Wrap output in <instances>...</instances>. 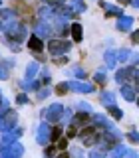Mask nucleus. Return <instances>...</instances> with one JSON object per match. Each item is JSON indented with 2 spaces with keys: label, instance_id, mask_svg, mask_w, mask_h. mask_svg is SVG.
Wrapping results in <instances>:
<instances>
[{
  "label": "nucleus",
  "instance_id": "obj_1",
  "mask_svg": "<svg viewBox=\"0 0 139 158\" xmlns=\"http://www.w3.org/2000/svg\"><path fill=\"white\" fill-rule=\"evenodd\" d=\"M4 30H6V34H8L6 38L12 40V42H16V44H22L24 40H26V34H28L26 26H24L18 18L16 20H8V22L4 24Z\"/></svg>",
  "mask_w": 139,
  "mask_h": 158
},
{
  "label": "nucleus",
  "instance_id": "obj_2",
  "mask_svg": "<svg viewBox=\"0 0 139 158\" xmlns=\"http://www.w3.org/2000/svg\"><path fill=\"white\" fill-rule=\"evenodd\" d=\"M42 113H44V121L56 125V123H60L64 118V105H60V103H52V105L46 107Z\"/></svg>",
  "mask_w": 139,
  "mask_h": 158
},
{
  "label": "nucleus",
  "instance_id": "obj_3",
  "mask_svg": "<svg viewBox=\"0 0 139 158\" xmlns=\"http://www.w3.org/2000/svg\"><path fill=\"white\" fill-rule=\"evenodd\" d=\"M70 49H72V42H68V40H50L48 42V52L52 53L54 57L58 56H64V53H68Z\"/></svg>",
  "mask_w": 139,
  "mask_h": 158
},
{
  "label": "nucleus",
  "instance_id": "obj_4",
  "mask_svg": "<svg viewBox=\"0 0 139 158\" xmlns=\"http://www.w3.org/2000/svg\"><path fill=\"white\" fill-rule=\"evenodd\" d=\"M83 131L82 132H78L79 135V138H82V142L86 146H96L97 144V140H99V132H97V127H89V125H86V127H82Z\"/></svg>",
  "mask_w": 139,
  "mask_h": 158
},
{
  "label": "nucleus",
  "instance_id": "obj_5",
  "mask_svg": "<svg viewBox=\"0 0 139 158\" xmlns=\"http://www.w3.org/2000/svg\"><path fill=\"white\" fill-rule=\"evenodd\" d=\"M16 125H18V113L14 109H8L4 115H0V132L12 131Z\"/></svg>",
  "mask_w": 139,
  "mask_h": 158
},
{
  "label": "nucleus",
  "instance_id": "obj_6",
  "mask_svg": "<svg viewBox=\"0 0 139 158\" xmlns=\"http://www.w3.org/2000/svg\"><path fill=\"white\" fill-rule=\"evenodd\" d=\"M24 154V146L20 142H12V144H4L0 148V158H22Z\"/></svg>",
  "mask_w": 139,
  "mask_h": 158
},
{
  "label": "nucleus",
  "instance_id": "obj_7",
  "mask_svg": "<svg viewBox=\"0 0 139 158\" xmlns=\"http://www.w3.org/2000/svg\"><path fill=\"white\" fill-rule=\"evenodd\" d=\"M50 123L48 121H44V123H40V127H38V131H36V142L40 146H46L48 142H50Z\"/></svg>",
  "mask_w": 139,
  "mask_h": 158
},
{
  "label": "nucleus",
  "instance_id": "obj_8",
  "mask_svg": "<svg viewBox=\"0 0 139 158\" xmlns=\"http://www.w3.org/2000/svg\"><path fill=\"white\" fill-rule=\"evenodd\" d=\"M22 128H20V127H14L12 128V131H4L2 132V135H0V144H12V142H16L18 140V138L20 136H22Z\"/></svg>",
  "mask_w": 139,
  "mask_h": 158
},
{
  "label": "nucleus",
  "instance_id": "obj_9",
  "mask_svg": "<svg viewBox=\"0 0 139 158\" xmlns=\"http://www.w3.org/2000/svg\"><path fill=\"white\" fill-rule=\"evenodd\" d=\"M68 89L70 91H76V93H93V87L92 83H86V81H68Z\"/></svg>",
  "mask_w": 139,
  "mask_h": 158
},
{
  "label": "nucleus",
  "instance_id": "obj_10",
  "mask_svg": "<svg viewBox=\"0 0 139 158\" xmlns=\"http://www.w3.org/2000/svg\"><path fill=\"white\" fill-rule=\"evenodd\" d=\"M133 71H135V65H127V67L117 69L115 71V81L119 83V85H123L129 77H133Z\"/></svg>",
  "mask_w": 139,
  "mask_h": 158
},
{
  "label": "nucleus",
  "instance_id": "obj_11",
  "mask_svg": "<svg viewBox=\"0 0 139 158\" xmlns=\"http://www.w3.org/2000/svg\"><path fill=\"white\" fill-rule=\"evenodd\" d=\"M26 46H28V49H32V52L40 53V52H42V49H44V40L40 38V36H36V34H32V36L28 38Z\"/></svg>",
  "mask_w": 139,
  "mask_h": 158
},
{
  "label": "nucleus",
  "instance_id": "obj_12",
  "mask_svg": "<svg viewBox=\"0 0 139 158\" xmlns=\"http://www.w3.org/2000/svg\"><path fill=\"white\" fill-rule=\"evenodd\" d=\"M115 28L119 30V32H129V30L133 28V16H125V14H123V16H119Z\"/></svg>",
  "mask_w": 139,
  "mask_h": 158
},
{
  "label": "nucleus",
  "instance_id": "obj_13",
  "mask_svg": "<svg viewBox=\"0 0 139 158\" xmlns=\"http://www.w3.org/2000/svg\"><path fill=\"white\" fill-rule=\"evenodd\" d=\"M34 34L44 40V38H48L50 34H52V28H50V24H48V22H44V20H38V22H36V30H34Z\"/></svg>",
  "mask_w": 139,
  "mask_h": 158
},
{
  "label": "nucleus",
  "instance_id": "obj_14",
  "mask_svg": "<svg viewBox=\"0 0 139 158\" xmlns=\"http://www.w3.org/2000/svg\"><path fill=\"white\" fill-rule=\"evenodd\" d=\"M89 118H92V113H76L74 115V118H72V123L76 127H86V125H89Z\"/></svg>",
  "mask_w": 139,
  "mask_h": 158
},
{
  "label": "nucleus",
  "instance_id": "obj_15",
  "mask_svg": "<svg viewBox=\"0 0 139 158\" xmlns=\"http://www.w3.org/2000/svg\"><path fill=\"white\" fill-rule=\"evenodd\" d=\"M70 34H72L74 42L79 44L83 40V28H82V24H79V22H74L72 26H70Z\"/></svg>",
  "mask_w": 139,
  "mask_h": 158
},
{
  "label": "nucleus",
  "instance_id": "obj_16",
  "mask_svg": "<svg viewBox=\"0 0 139 158\" xmlns=\"http://www.w3.org/2000/svg\"><path fill=\"white\" fill-rule=\"evenodd\" d=\"M38 16H40V20H44V22H50V20L56 18V10L52 6H42L40 12H38Z\"/></svg>",
  "mask_w": 139,
  "mask_h": 158
},
{
  "label": "nucleus",
  "instance_id": "obj_17",
  "mask_svg": "<svg viewBox=\"0 0 139 158\" xmlns=\"http://www.w3.org/2000/svg\"><path fill=\"white\" fill-rule=\"evenodd\" d=\"M103 59H105V67L107 69H115L117 67V57H115V52L113 49H107L103 53Z\"/></svg>",
  "mask_w": 139,
  "mask_h": 158
},
{
  "label": "nucleus",
  "instance_id": "obj_18",
  "mask_svg": "<svg viewBox=\"0 0 139 158\" xmlns=\"http://www.w3.org/2000/svg\"><path fill=\"white\" fill-rule=\"evenodd\" d=\"M125 154H127V146L121 144V142H117V144L109 150V156L111 158H125Z\"/></svg>",
  "mask_w": 139,
  "mask_h": 158
},
{
  "label": "nucleus",
  "instance_id": "obj_19",
  "mask_svg": "<svg viewBox=\"0 0 139 158\" xmlns=\"http://www.w3.org/2000/svg\"><path fill=\"white\" fill-rule=\"evenodd\" d=\"M119 93H121V97L125 99V101H129V103H131V101H135V89H133V87H129L127 83H123V85H121Z\"/></svg>",
  "mask_w": 139,
  "mask_h": 158
},
{
  "label": "nucleus",
  "instance_id": "obj_20",
  "mask_svg": "<svg viewBox=\"0 0 139 158\" xmlns=\"http://www.w3.org/2000/svg\"><path fill=\"white\" fill-rule=\"evenodd\" d=\"M40 85H42V81H38V79H26V81H22L20 83V87L24 89V91H38Z\"/></svg>",
  "mask_w": 139,
  "mask_h": 158
},
{
  "label": "nucleus",
  "instance_id": "obj_21",
  "mask_svg": "<svg viewBox=\"0 0 139 158\" xmlns=\"http://www.w3.org/2000/svg\"><path fill=\"white\" fill-rule=\"evenodd\" d=\"M40 69H42V65H40L38 61H30L28 67H26V73H24V77H26V79H34Z\"/></svg>",
  "mask_w": 139,
  "mask_h": 158
},
{
  "label": "nucleus",
  "instance_id": "obj_22",
  "mask_svg": "<svg viewBox=\"0 0 139 158\" xmlns=\"http://www.w3.org/2000/svg\"><path fill=\"white\" fill-rule=\"evenodd\" d=\"M101 105L103 107H111V105H115V95H113L111 91H103L101 93Z\"/></svg>",
  "mask_w": 139,
  "mask_h": 158
},
{
  "label": "nucleus",
  "instance_id": "obj_23",
  "mask_svg": "<svg viewBox=\"0 0 139 158\" xmlns=\"http://www.w3.org/2000/svg\"><path fill=\"white\" fill-rule=\"evenodd\" d=\"M62 135H64V127L60 125V123H56V125L50 128V140H52V142H56Z\"/></svg>",
  "mask_w": 139,
  "mask_h": 158
},
{
  "label": "nucleus",
  "instance_id": "obj_24",
  "mask_svg": "<svg viewBox=\"0 0 139 158\" xmlns=\"http://www.w3.org/2000/svg\"><path fill=\"white\" fill-rule=\"evenodd\" d=\"M0 20H16V12L12 8H0Z\"/></svg>",
  "mask_w": 139,
  "mask_h": 158
},
{
  "label": "nucleus",
  "instance_id": "obj_25",
  "mask_svg": "<svg viewBox=\"0 0 139 158\" xmlns=\"http://www.w3.org/2000/svg\"><path fill=\"white\" fill-rule=\"evenodd\" d=\"M109 16H123V10L121 8H119V6H109V4H107V6H105V18H109Z\"/></svg>",
  "mask_w": 139,
  "mask_h": 158
},
{
  "label": "nucleus",
  "instance_id": "obj_26",
  "mask_svg": "<svg viewBox=\"0 0 139 158\" xmlns=\"http://www.w3.org/2000/svg\"><path fill=\"white\" fill-rule=\"evenodd\" d=\"M129 56H131V52L129 49H119V52H115V57H117V63H125Z\"/></svg>",
  "mask_w": 139,
  "mask_h": 158
},
{
  "label": "nucleus",
  "instance_id": "obj_27",
  "mask_svg": "<svg viewBox=\"0 0 139 158\" xmlns=\"http://www.w3.org/2000/svg\"><path fill=\"white\" fill-rule=\"evenodd\" d=\"M72 8L76 10L78 14H82V12H86V10H87V6H86V2H83V0H74V2H72Z\"/></svg>",
  "mask_w": 139,
  "mask_h": 158
},
{
  "label": "nucleus",
  "instance_id": "obj_28",
  "mask_svg": "<svg viewBox=\"0 0 139 158\" xmlns=\"http://www.w3.org/2000/svg\"><path fill=\"white\" fill-rule=\"evenodd\" d=\"M56 152H58L56 144H46V150H44V156H46V158H56Z\"/></svg>",
  "mask_w": 139,
  "mask_h": 158
},
{
  "label": "nucleus",
  "instance_id": "obj_29",
  "mask_svg": "<svg viewBox=\"0 0 139 158\" xmlns=\"http://www.w3.org/2000/svg\"><path fill=\"white\" fill-rule=\"evenodd\" d=\"M107 111H109V115H111L113 118H123V111H121V109H117L115 105L107 107Z\"/></svg>",
  "mask_w": 139,
  "mask_h": 158
},
{
  "label": "nucleus",
  "instance_id": "obj_30",
  "mask_svg": "<svg viewBox=\"0 0 139 158\" xmlns=\"http://www.w3.org/2000/svg\"><path fill=\"white\" fill-rule=\"evenodd\" d=\"M89 158H105V150L103 148H93V150H89Z\"/></svg>",
  "mask_w": 139,
  "mask_h": 158
},
{
  "label": "nucleus",
  "instance_id": "obj_31",
  "mask_svg": "<svg viewBox=\"0 0 139 158\" xmlns=\"http://www.w3.org/2000/svg\"><path fill=\"white\" fill-rule=\"evenodd\" d=\"M93 81L96 83H101V85H105V81H107V75L103 71H97L96 75H93Z\"/></svg>",
  "mask_w": 139,
  "mask_h": 158
},
{
  "label": "nucleus",
  "instance_id": "obj_32",
  "mask_svg": "<svg viewBox=\"0 0 139 158\" xmlns=\"http://www.w3.org/2000/svg\"><path fill=\"white\" fill-rule=\"evenodd\" d=\"M127 140L131 142V144H139V132L129 131V132H127Z\"/></svg>",
  "mask_w": 139,
  "mask_h": 158
},
{
  "label": "nucleus",
  "instance_id": "obj_33",
  "mask_svg": "<svg viewBox=\"0 0 139 158\" xmlns=\"http://www.w3.org/2000/svg\"><path fill=\"white\" fill-rule=\"evenodd\" d=\"M78 128H79V127H76L74 123H70V127H68V132H66V135H68V138H74V136H78Z\"/></svg>",
  "mask_w": 139,
  "mask_h": 158
},
{
  "label": "nucleus",
  "instance_id": "obj_34",
  "mask_svg": "<svg viewBox=\"0 0 139 158\" xmlns=\"http://www.w3.org/2000/svg\"><path fill=\"white\" fill-rule=\"evenodd\" d=\"M56 148H58V150H66V148H68V138L60 136L58 140H56Z\"/></svg>",
  "mask_w": 139,
  "mask_h": 158
},
{
  "label": "nucleus",
  "instance_id": "obj_35",
  "mask_svg": "<svg viewBox=\"0 0 139 158\" xmlns=\"http://www.w3.org/2000/svg\"><path fill=\"white\" fill-rule=\"evenodd\" d=\"M56 91L60 93V95H64V93H68V91H70V89H68V81H62V83H58Z\"/></svg>",
  "mask_w": 139,
  "mask_h": 158
},
{
  "label": "nucleus",
  "instance_id": "obj_36",
  "mask_svg": "<svg viewBox=\"0 0 139 158\" xmlns=\"http://www.w3.org/2000/svg\"><path fill=\"white\" fill-rule=\"evenodd\" d=\"M38 99H40V101H44V99H48V95H50V89L48 87H44V89H38Z\"/></svg>",
  "mask_w": 139,
  "mask_h": 158
},
{
  "label": "nucleus",
  "instance_id": "obj_37",
  "mask_svg": "<svg viewBox=\"0 0 139 158\" xmlns=\"http://www.w3.org/2000/svg\"><path fill=\"white\" fill-rule=\"evenodd\" d=\"M28 101H30V99H28V93H20V95L16 97V103H18V105H26Z\"/></svg>",
  "mask_w": 139,
  "mask_h": 158
},
{
  "label": "nucleus",
  "instance_id": "obj_38",
  "mask_svg": "<svg viewBox=\"0 0 139 158\" xmlns=\"http://www.w3.org/2000/svg\"><path fill=\"white\" fill-rule=\"evenodd\" d=\"M8 77V67L4 61H0V79H6Z\"/></svg>",
  "mask_w": 139,
  "mask_h": 158
},
{
  "label": "nucleus",
  "instance_id": "obj_39",
  "mask_svg": "<svg viewBox=\"0 0 139 158\" xmlns=\"http://www.w3.org/2000/svg\"><path fill=\"white\" fill-rule=\"evenodd\" d=\"M74 75L79 77V79H83V77H86V71H83L82 67H74Z\"/></svg>",
  "mask_w": 139,
  "mask_h": 158
},
{
  "label": "nucleus",
  "instance_id": "obj_40",
  "mask_svg": "<svg viewBox=\"0 0 139 158\" xmlns=\"http://www.w3.org/2000/svg\"><path fill=\"white\" fill-rule=\"evenodd\" d=\"M133 81H135V89H137V93H139V69L135 67V71H133Z\"/></svg>",
  "mask_w": 139,
  "mask_h": 158
},
{
  "label": "nucleus",
  "instance_id": "obj_41",
  "mask_svg": "<svg viewBox=\"0 0 139 158\" xmlns=\"http://www.w3.org/2000/svg\"><path fill=\"white\" fill-rule=\"evenodd\" d=\"M79 109H82V111H86V113H93L92 105H87V103H79Z\"/></svg>",
  "mask_w": 139,
  "mask_h": 158
},
{
  "label": "nucleus",
  "instance_id": "obj_42",
  "mask_svg": "<svg viewBox=\"0 0 139 158\" xmlns=\"http://www.w3.org/2000/svg\"><path fill=\"white\" fill-rule=\"evenodd\" d=\"M129 57H131V63H133V65H139V52L137 53H131Z\"/></svg>",
  "mask_w": 139,
  "mask_h": 158
},
{
  "label": "nucleus",
  "instance_id": "obj_43",
  "mask_svg": "<svg viewBox=\"0 0 139 158\" xmlns=\"http://www.w3.org/2000/svg\"><path fill=\"white\" fill-rule=\"evenodd\" d=\"M131 42H133V44L139 42V32H137V34H131Z\"/></svg>",
  "mask_w": 139,
  "mask_h": 158
},
{
  "label": "nucleus",
  "instance_id": "obj_44",
  "mask_svg": "<svg viewBox=\"0 0 139 158\" xmlns=\"http://www.w3.org/2000/svg\"><path fill=\"white\" fill-rule=\"evenodd\" d=\"M56 158H70V154H68V152H66V150H62V152H60V154H58Z\"/></svg>",
  "mask_w": 139,
  "mask_h": 158
},
{
  "label": "nucleus",
  "instance_id": "obj_45",
  "mask_svg": "<svg viewBox=\"0 0 139 158\" xmlns=\"http://www.w3.org/2000/svg\"><path fill=\"white\" fill-rule=\"evenodd\" d=\"M117 2H121V6H123V4H131L133 0H117Z\"/></svg>",
  "mask_w": 139,
  "mask_h": 158
},
{
  "label": "nucleus",
  "instance_id": "obj_46",
  "mask_svg": "<svg viewBox=\"0 0 139 158\" xmlns=\"http://www.w3.org/2000/svg\"><path fill=\"white\" fill-rule=\"evenodd\" d=\"M131 6H135V8H139V0H133V2H131Z\"/></svg>",
  "mask_w": 139,
  "mask_h": 158
},
{
  "label": "nucleus",
  "instance_id": "obj_47",
  "mask_svg": "<svg viewBox=\"0 0 139 158\" xmlns=\"http://www.w3.org/2000/svg\"><path fill=\"white\" fill-rule=\"evenodd\" d=\"M0 32H4V22L0 20Z\"/></svg>",
  "mask_w": 139,
  "mask_h": 158
},
{
  "label": "nucleus",
  "instance_id": "obj_48",
  "mask_svg": "<svg viewBox=\"0 0 139 158\" xmlns=\"http://www.w3.org/2000/svg\"><path fill=\"white\" fill-rule=\"evenodd\" d=\"M135 99H137V105H139V97H135Z\"/></svg>",
  "mask_w": 139,
  "mask_h": 158
},
{
  "label": "nucleus",
  "instance_id": "obj_49",
  "mask_svg": "<svg viewBox=\"0 0 139 158\" xmlns=\"http://www.w3.org/2000/svg\"><path fill=\"white\" fill-rule=\"evenodd\" d=\"M0 8H2V0H0Z\"/></svg>",
  "mask_w": 139,
  "mask_h": 158
}]
</instances>
